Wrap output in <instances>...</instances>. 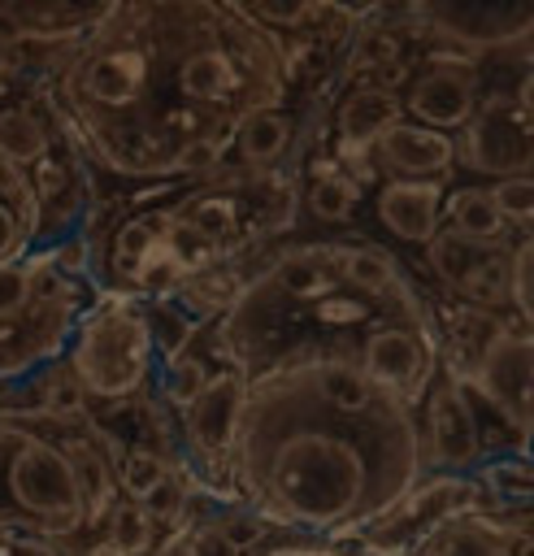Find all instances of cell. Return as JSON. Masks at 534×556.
Instances as JSON below:
<instances>
[{"instance_id":"44dd1931","label":"cell","mask_w":534,"mask_h":556,"mask_svg":"<svg viewBox=\"0 0 534 556\" xmlns=\"http://www.w3.org/2000/svg\"><path fill=\"white\" fill-rule=\"evenodd\" d=\"M308 208L321 222H347L352 208H356V182L343 178V174H321L308 191Z\"/></svg>"},{"instance_id":"9c48e42d","label":"cell","mask_w":534,"mask_h":556,"mask_svg":"<svg viewBox=\"0 0 534 556\" xmlns=\"http://www.w3.org/2000/svg\"><path fill=\"white\" fill-rule=\"evenodd\" d=\"M430 434H434V452L452 465H465L478 456L482 439H478V417L465 400L460 387H443L430 404Z\"/></svg>"},{"instance_id":"7c38bea8","label":"cell","mask_w":534,"mask_h":556,"mask_svg":"<svg viewBox=\"0 0 534 556\" xmlns=\"http://www.w3.org/2000/svg\"><path fill=\"white\" fill-rule=\"evenodd\" d=\"M421 369V343L408 330H378L365 343V378L386 387H408Z\"/></svg>"},{"instance_id":"d590c367","label":"cell","mask_w":534,"mask_h":556,"mask_svg":"<svg viewBox=\"0 0 534 556\" xmlns=\"http://www.w3.org/2000/svg\"><path fill=\"white\" fill-rule=\"evenodd\" d=\"M443 556H495L491 539L478 534V530H452L443 539Z\"/></svg>"},{"instance_id":"f546056e","label":"cell","mask_w":534,"mask_h":556,"mask_svg":"<svg viewBox=\"0 0 534 556\" xmlns=\"http://www.w3.org/2000/svg\"><path fill=\"white\" fill-rule=\"evenodd\" d=\"M508 295H512V304L521 313L534 308V248L530 243H521L512 252V261H508Z\"/></svg>"},{"instance_id":"ee69618b","label":"cell","mask_w":534,"mask_h":556,"mask_svg":"<svg viewBox=\"0 0 534 556\" xmlns=\"http://www.w3.org/2000/svg\"><path fill=\"white\" fill-rule=\"evenodd\" d=\"M13 182V169H9V161H0V187H9Z\"/></svg>"},{"instance_id":"30bf717a","label":"cell","mask_w":534,"mask_h":556,"mask_svg":"<svg viewBox=\"0 0 534 556\" xmlns=\"http://www.w3.org/2000/svg\"><path fill=\"white\" fill-rule=\"evenodd\" d=\"M399 100L386 91V87H360L343 100L339 109V135H343V148H369L378 143L391 126H399Z\"/></svg>"},{"instance_id":"f1b7e54d","label":"cell","mask_w":534,"mask_h":556,"mask_svg":"<svg viewBox=\"0 0 534 556\" xmlns=\"http://www.w3.org/2000/svg\"><path fill=\"white\" fill-rule=\"evenodd\" d=\"M343 274H347L356 287H365V291H382L395 269H391V261H386L378 248H356V252L343 261Z\"/></svg>"},{"instance_id":"277c9868","label":"cell","mask_w":534,"mask_h":556,"mask_svg":"<svg viewBox=\"0 0 534 556\" xmlns=\"http://www.w3.org/2000/svg\"><path fill=\"white\" fill-rule=\"evenodd\" d=\"M469 156L491 174H525L530 139H525V109L517 104H486V113L469 126Z\"/></svg>"},{"instance_id":"cb8c5ba5","label":"cell","mask_w":534,"mask_h":556,"mask_svg":"<svg viewBox=\"0 0 534 556\" xmlns=\"http://www.w3.org/2000/svg\"><path fill=\"white\" fill-rule=\"evenodd\" d=\"M486 195H491L499 222H517V226H525V222L534 217V182H530V174H512V178L495 182Z\"/></svg>"},{"instance_id":"2e32d148","label":"cell","mask_w":534,"mask_h":556,"mask_svg":"<svg viewBox=\"0 0 534 556\" xmlns=\"http://www.w3.org/2000/svg\"><path fill=\"white\" fill-rule=\"evenodd\" d=\"M48 148L43 139V126L22 113V109H0V161L9 165H26V161H39Z\"/></svg>"},{"instance_id":"ba28073f","label":"cell","mask_w":534,"mask_h":556,"mask_svg":"<svg viewBox=\"0 0 534 556\" xmlns=\"http://www.w3.org/2000/svg\"><path fill=\"white\" fill-rule=\"evenodd\" d=\"M378 152H382V165L399 169V174H438L452 165L456 148L443 130H430V126H391L382 139H378Z\"/></svg>"},{"instance_id":"7a4b0ae2","label":"cell","mask_w":534,"mask_h":556,"mask_svg":"<svg viewBox=\"0 0 534 556\" xmlns=\"http://www.w3.org/2000/svg\"><path fill=\"white\" fill-rule=\"evenodd\" d=\"M360 465L352 447H291L274 465V491L300 517H339L356 500Z\"/></svg>"},{"instance_id":"836d02e7","label":"cell","mask_w":534,"mask_h":556,"mask_svg":"<svg viewBox=\"0 0 534 556\" xmlns=\"http://www.w3.org/2000/svg\"><path fill=\"white\" fill-rule=\"evenodd\" d=\"M213 161H217V143H213V139H187V143L178 148V156H174V169L200 174V169H208Z\"/></svg>"},{"instance_id":"8d00e7d4","label":"cell","mask_w":534,"mask_h":556,"mask_svg":"<svg viewBox=\"0 0 534 556\" xmlns=\"http://www.w3.org/2000/svg\"><path fill=\"white\" fill-rule=\"evenodd\" d=\"M217 534L239 552V547H247V543H256L265 534V521H256V517H226Z\"/></svg>"},{"instance_id":"8fae6325","label":"cell","mask_w":534,"mask_h":556,"mask_svg":"<svg viewBox=\"0 0 534 556\" xmlns=\"http://www.w3.org/2000/svg\"><path fill=\"white\" fill-rule=\"evenodd\" d=\"M239 408H243V391L234 378H208V387L200 391V400L191 404V434L200 447L221 452L234 430H239Z\"/></svg>"},{"instance_id":"6da1fadb","label":"cell","mask_w":534,"mask_h":556,"mask_svg":"<svg viewBox=\"0 0 534 556\" xmlns=\"http://www.w3.org/2000/svg\"><path fill=\"white\" fill-rule=\"evenodd\" d=\"M148 352H152V334L139 317L104 313L78 339L74 378H78V387H87L96 395H126L143 382Z\"/></svg>"},{"instance_id":"e0dca14e","label":"cell","mask_w":534,"mask_h":556,"mask_svg":"<svg viewBox=\"0 0 534 556\" xmlns=\"http://www.w3.org/2000/svg\"><path fill=\"white\" fill-rule=\"evenodd\" d=\"M287 143H291V122H287L282 113H256V117H247V126L239 130V152H243V161H252V165H265V161L282 156Z\"/></svg>"},{"instance_id":"bcb514c9","label":"cell","mask_w":534,"mask_h":556,"mask_svg":"<svg viewBox=\"0 0 534 556\" xmlns=\"http://www.w3.org/2000/svg\"><path fill=\"white\" fill-rule=\"evenodd\" d=\"M178 556H191V552H178Z\"/></svg>"},{"instance_id":"e575fe53","label":"cell","mask_w":534,"mask_h":556,"mask_svg":"<svg viewBox=\"0 0 534 556\" xmlns=\"http://www.w3.org/2000/svg\"><path fill=\"white\" fill-rule=\"evenodd\" d=\"M139 508L148 513V521H152V517H178V513H182V486H178L174 478H165Z\"/></svg>"},{"instance_id":"3957f363","label":"cell","mask_w":534,"mask_h":556,"mask_svg":"<svg viewBox=\"0 0 534 556\" xmlns=\"http://www.w3.org/2000/svg\"><path fill=\"white\" fill-rule=\"evenodd\" d=\"M9 491L22 508L39 513V517H82L78 504V486H74V469L69 456H61L48 443H26L13 465H9Z\"/></svg>"},{"instance_id":"7bdbcfd3","label":"cell","mask_w":534,"mask_h":556,"mask_svg":"<svg viewBox=\"0 0 534 556\" xmlns=\"http://www.w3.org/2000/svg\"><path fill=\"white\" fill-rule=\"evenodd\" d=\"M274 556H321V552H304V547H287V552H274Z\"/></svg>"},{"instance_id":"4dcf8cb0","label":"cell","mask_w":534,"mask_h":556,"mask_svg":"<svg viewBox=\"0 0 534 556\" xmlns=\"http://www.w3.org/2000/svg\"><path fill=\"white\" fill-rule=\"evenodd\" d=\"M30 300V269L22 265H0V317L17 313Z\"/></svg>"},{"instance_id":"484cf974","label":"cell","mask_w":534,"mask_h":556,"mask_svg":"<svg viewBox=\"0 0 534 556\" xmlns=\"http://www.w3.org/2000/svg\"><path fill=\"white\" fill-rule=\"evenodd\" d=\"M278 282H282L291 295H300V300H317V295H326V287H330L326 269H321L313 256H291V261H282V265H278Z\"/></svg>"},{"instance_id":"83f0119b","label":"cell","mask_w":534,"mask_h":556,"mask_svg":"<svg viewBox=\"0 0 534 556\" xmlns=\"http://www.w3.org/2000/svg\"><path fill=\"white\" fill-rule=\"evenodd\" d=\"M169 256H174V265H182V269H200V265L213 256V239L200 235L191 222H174V226H169Z\"/></svg>"},{"instance_id":"d6986e66","label":"cell","mask_w":534,"mask_h":556,"mask_svg":"<svg viewBox=\"0 0 534 556\" xmlns=\"http://www.w3.org/2000/svg\"><path fill=\"white\" fill-rule=\"evenodd\" d=\"M317 387H321V395L334 404V408H343V413H360V408H369V400H373V382L360 374V369H352V365H321V374H317Z\"/></svg>"},{"instance_id":"b9f144b4","label":"cell","mask_w":534,"mask_h":556,"mask_svg":"<svg viewBox=\"0 0 534 556\" xmlns=\"http://www.w3.org/2000/svg\"><path fill=\"white\" fill-rule=\"evenodd\" d=\"M508 556H530V534H521V539H512V547H508Z\"/></svg>"},{"instance_id":"f35d334b","label":"cell","mask_w":534,"mask_h":556,"mask_svg":"<svg viewBox=\"0 0 534 556\" xmlns=\"http://www.w3.org/2000/svg\"><path fill=\"white\" fill-rule=\"evenodd\" d=\"M491 478H495V482H504L499 491H508V495H525V482H530V478H525V469H517V465H495V469H491Z\"/></svg>"},{"instance_id":"d6a6232c","label":"cell","mask_w":534,"mask_h":556,"mask_svg":"<svg viewBox=\"0 0 534 556\" xmlns=\"http://www.w3.org/2000/svg\"><path fill=\"white\" fill-rule=\"evenodd\" d=\"M43 408L48 413H78L82 408V387L74 374H61L48 382V395H43Z\"/></svg>"},{"instance_id":"74e56055","label":"cell","mask_w":534,"mask_h":556,"mask_svg":"<svg viewBox=\"0 0 534 556\" xmlns=\"http://www.w3.org/2000/svg\"><path fill=\"white\" fill-rule=\"evenodd\" d=\"M17 239H22L17 217H13V208H9V204H0V261L17 252Z\"/></svg>"},{"instance_id":"ab89813d","label":"cell","mask_w":534,"mask_h":556,"mask_svg":"<svg viewBox=\"0 0 534 556\" xmlns=\"http://www.w3.org/2000/svg\"><path fill=\"white\" fill-rule=\"evenodd\" d=\"M191 556H234V547L217 534V530H204L200 539H195V547H191Z\"/></svg>"},{"instance_id":"9a60e30c","label":"cell","mask_w":534,"mask_h":556,"mask_svg":"<svg viewBox=\"0 0 534 556\" xmlns=\"http://www.w3.org/2000/svg\"><path fill=\"white\" fill-rule=\"evenodd\" d=\"M447 208H452V230H456L460 239L478 243V248H482V239H495V235L504 230V222H499V213H495V204H491V195H486L482 187L456 191Z\"/></svg>"},{"instance_id":"5bb4252c","label":"cell","mask_w":534,"mask_h":556,"mask_svg":"<svg viewBox=\"0 0 534 556\" xmlns=\"http://www.w3.org/2000/svg\"><path fill=\"white\" fill-rule=\"evenodd\" d=\"M178 83H182V91H187L191 100H221V96L234 91L239 74H234V65H230L221 52H195V56H187V65L178 70Z\"/></svg>"},{"instance_id":"603a6c76","label":"cell","mask_w":534,"mask_h":556,"mask_svg":"<svg viewBox=\"0 0 534 556\" xmlns=\"http://www.w3.org/2000/svg\"><path fill=\"white\" fill-rule=\"evenodd\" d=\"M165 478H169V465L156 452H143V447L126 452V460H122V491L130 495V504H143Z\"/></svg>"},{"instance_id":"5b68a950","label":"cell","mask_w":534,"mask_h":556,"mask_svg":"<svg viewBox=\"0 0 534 556\" xmlns=\"http://www.w3.org/2000/svg\"><path fill=\"white\" fill-rule=\"evenodd\" d=\"M482 387L486 395L512 417V421H530V339H495L482 352Z\"/></svg>"},{"instance_id":"d4e9b609","label":"cell","mask_w":534,"mask_h":556,"mask_svg":"<svg viewBox=\"0 0 534 556\" xmlns=\"http://www.w3.org/2000/svg\"><path fill=\"white\" fill-rule=\"evenodd\" d=\"M456 287H465L473 300H486V304L491 300H504L508 295V265L499 256H478Z\"/></svg>"},{"instance_id":"ffe728a7","label":"cell","mask_w":534,"mask_h":556,"mask_svg":"<svg viewBox=\"0 0 534 556\" xmlns=\"http://www.w3.org/2000/svg\"><path fill=\"white\" fill-rule=\"evenodd\" d=\"M152 547V521L139 504H117L109 521V552L113 556H143Z\"/></svg>"},{"instance_id":"f6af8a7d","label":"cell","mask_w":534,"mask_h":556,"mask_svg":"<svg viewBox=\"0 0 534 556\" xmlns=\"http://www.w3.org/2000/svg\"><path fill=\"white\" fill-rule=\"evenodd\" d=\"M96 556H113V552H96Z\"/></svg>"},{"instance_id":"52a82bcc","label":"cell","mask_w":534,"mask_h":556,"mask_svg":"<svg viewBox=\"0 0 534 556\" xmlns=\"http://www.w3.org/2000/svg\"><path fill=\"white\" fill-rule=\"evenodd\" d=\"M408 109H412L430 130L460 126V122H469V113H473V78H469L465 70H430L425 78L412 83Z\"/></svg>"},{"instance_id":"4fadbf2b","label":"cell","mask_w":534,"mask_h":556,"mask_svg":"<svg viewBox=\"0 0 534 556\" xmlns=\"http://www.w3.org/2000/svg\"><path fill=\"white\" fill-rule=\"evenodd\" d=\"M87 91L100 104H130L143 91V56L130 52V48L96 56L91 70H87Z\"/></svg>"},{"instance_id":"8992f818","label":"cell","mask_w":534,"mask_h":556,"mask_svg":"<svg viewBox=\"0 0 534 556\" xmlns=\"http://www.w3.org/2000/svg\"><path fill=\"white\" fill-rule=\"evenodd\" d=\"M438 204H443L438 182H391L378 195V217L391 235L408 243H430L438 230Z\"/></svg>"},{"instance_id":"7402d4cb","label":"cell","mask_w":534,"mask_h":556,"mask_svg":"<svg viewBox=\"0 0 534 556\" xmlns=\"http://www.w3.org/2000/svg\"><path fill=\"white\" fill-rule=\"evenodd\" d=\"M478 256H482V248L469 243V239H460L452 226H447V230H434V239H430V265H434L438 278H447V282H460L465 269H469Z\"/></svg>"},{"instance_id":"1f68e13d","label":"cell","mask_w":534,"mask_h":556,"mask_svg":"<svg viewBox=\"0 0 534 556\" xmlns=\"http://www.w3.org/2000/svg\"><path fill=\"white\" fill-rule=\"evenodd\" d=\"M148 248H152V230L139 226V222H130V226L122 230V239H117V265H122L126 274H135V269L143 265Z\"/></svg>"},{"instance_id":"60d3db41","label":"cell","mask_w":534,"mask_h":556,"mask_svg":"<svg viewBox=\"0 0 534 556\" xmlns=\"http://www.w3.org/2000/svg\"><path fill=\"white\" fill-rule=\"evenodd\" d=\"M61 265H82V248H61Z\"/></svg>"},{"instance_id":"ac0fdd59","label":"cell","mask_w":534,"mask_h":556,"mask_svg":"<svg viewBox=\"0 0 534 556\" xmlns=\"http://www.w3.org/2000/svg\"><path fill=\"white\" fill-rule=\"evenodd\" d=\"M69 469H74V486H78V504H82V517H100L113 500V478H109V465L91 452V447H74L69 456Z\"/></svg>"},{"instance_id":"4316f807","label":"cell","mask_w":534,"mask_h":556,"mask_svg":"<svg viewBox=\"0 0 534 556\" xmlns=\"http://www.w3.org/2000/svg\"><path fill=\"white\" fill-rule=\"evenodd\" d=\"M204 387H208V369L200 361H191V356H174L169 361V369H165V395L174 404H187L191 408Z\"/></svg>"}]
</instances>
